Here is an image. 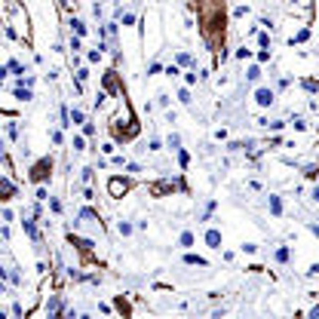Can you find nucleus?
I'll use <instances>...</instances> for the list:
<instances>
[{
  "instance_id": "obj_1",
  "label": "nucleus",
  "mask_w": 319,
  "mask_h": 319,
  "mask_svg": "<svg viewBox=\"0 0 319 319\" xmlns=\"http://www.w3.org/2000/svg\"><path fill=\"white\" fill-rule=\"evenodd\" d=\"M255 98H258V104H261V108L273 104V92H270V89H258V92H255Z\"/></svg>"
},
{
  "instance_id": "obj_2",
  "label": "nucleus",
  "mask_w": 319,
  "mask_h": 319,
  "mask_svg": "<svg viewBox=\"0 0 319 319\" xmlns=\"http://www.w3.org/2000/svg\"><path fill=\"white\" fill-rule=\"evenodd\" d=\"M206 242L212 245V249H218V245H221V234H218V230H209V234H206Z\"/></svg>"
},
{
  "instance_id": "obj_3",
  "label": "nucleus",
  "mask_w": 319,
  "mask_h": 319,
  "mask_svg": "<svg viewBox=\"0 0 319 319\" xmlns=\"http://www.w3.org/2000/svg\"><path fill=\"white\" fill-rule=\"evenodd\" d=\"M181 245H184V249H187V245H193V234H181V239H178Z\"/></svg>"
},
{
  "instance_id": "obj_4",
  "label": "nucleus",
  "mask_w": 319,
  "mask_h": 319,
  "mask_svg": "<svg viewBox=\"0 0 319 319\" xmlns=\"http://www.w3.org/2000/svg\"><path fill=\"white\" fill-rule=\"evenodd\" d=\"M184 261H187V264H200V267H206V261H203V258H197V255H187Z\"/></svg>"
},
{
  "instance_id": "obj_5",
  "label": "nucleus",
  "mask_w": 319,
  "mask_h": 319,
  "mask_svg": "<svg viewBox=\"0 0 319 319\" xmlns=\"http://www.w3.org/2000/svg\"><path fill=\"white\" fill-rule=\"evenodd\" d=\"M313 200H316V203H319V187H316V190H313Z\"/></svg>"
}]
</instances>
